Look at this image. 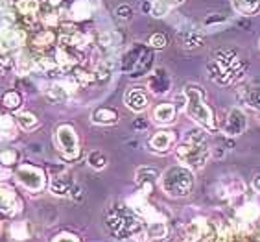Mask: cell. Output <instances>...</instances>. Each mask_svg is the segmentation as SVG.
Returning <instances> with one entry per match:
<instances>
[{
	"label": "cell",
	"mask_w": 260,
	"mask_h": 242,
	"mask_svg": "<svg viewBox=\"0 0 260 242\" xmlns=\"http://www.w3.org/2000/svg\"><path fill=\"white\" fill-rule=\"evenodd\" d=\"M13 65V52L6 50L4 46L0 45V67H11Z\"/></svg>",
	"instance_id": "obj_41"
},
{
	"label": "cell",
	"mask_w": 260,
	"mask_h": 242,
	"mask_svg": "<svg viewBox=\"0 0 260 242\" xmlns=\"http://www.w3.org/2000/svg\"><path fill=\"white\" fill-rule=\"evenodd\" d=\"M227 22H229L227 17H223L221 13H210V15H207L203 24H205V28H214V30H218V28H223Z\"/></svg>",
	"instance_id": "obj_36"
},
{
	"label": "cell",
	"mask_w": 260,
	"mask_h": 242,
	"mask_svg": "<svg viewBox=\"0 0 260 242\" xmlns=\"http://www.w3.org/2000/svg\"><path fill=\"white\" fill-rule=\"evenodd\" d=\"M10 235L15 238V240H26V238L30 237V226H28V222H24V220L13 222L10 227Z\"/></svg>",
	"instance_id": "obj_30"
},
{
	"label": "cell",
	"mask_w": 260,
	"mask_h": 242,
	"mask_svg": "<svg viewBox=\"0 0 260 242\" xmlns=\"http://www.w3.org/2000/svg\"><path fill=\"white\" fill-rule=\"evenodd\" d=\"M41 20H43L46 26H55L57 22H59V19H57V13H55L52 8L48 11H45L43 15H41Z\"/></svg>",
	"instance_id": "obj_42"
},
{
	"label": "cell",
	"mask_w": 260,
	"mask_h": 242,
	"mask_svg": "<svg viewBox=\"0 0 260 242\" xmlns=\"http://www.w3.org/2000/svg\"><path fill=\"white\" fill-rule=\"evenodd\" d=\"M175 107L172 104H159L153 109V120L159 124H172L175 120Z\"/></svg>",
	"instance_id": "obj_21"
},
{
	"label": "cell",
	"mask_w": 260,
	"mask_h": 242,
	"mask_svg": "<svg viewBox=\"0 0 260 242\" xmlns=\"http://www.w3.org/2000/svg\"><path fill=\"white\" fill-rule=\"evenodd\" d=\"M177 41H179L181 46H183V48H186V50H192V48H200V46H203V36H201L200 32H196V30L179 32Z\"/></svg>",
	"instance_id": "obj_19"
},
{
	"label": "cell",
	"mask_w": 260,
	"mask_h": 242,
	"mask_svg": "<svg viewBox=\"0 0 260 242\" xmlns=\"http://www.w3.org/2000/svg\"><path fill=\"white\" fill-rule=\"evenodd\" d=\"M17 26V15L11 13V11H2L0 13V30H8V28H13Z\"/></svg>",
	"instance_id": "obj_38"
},
{
	"label": "cell",
	"mask_w": 260,
	"mask_h": 242,
	"mask_svg": "<svg viewBox=\"0 0 260 242\" xmlns=\"http://www.w3.org/2000/svg\"><path fill=\"white\" fill-rule=\"evenodd\" d=\"M2 104H4L8 109H19L20 104H22V98L17 91H8L2 96Z\"/></svg>",
	"instance_id": "obj_35"
},
{
	"label": "cell",
	"mask_w": 260,
	"mask_h": 242,
	"mask_svg": "<svg viewBox=\"0 0 260 242\" xmlns=\"http://www.w3.org/2000/svg\"><path fill=\"white\" fill-rule=\"evenodd\" d=\"M55 141H57V146L59 152L63 154L65 159L72 161V159H78L80 157V141H78V133L70 124H61L57 130H55Z\"/></svg>",
	"instance_id": "obj_7"
},
{
	"label": "cell",
	"mask_w": 260,
	"mask_h": 242,
	"mask_svg": "<svg viewBox=\"0 0 260 242\" xmlns=\"http://www.w3.org/2000/svg\"><path fill=\"white\" fill-rule=\"evenodd\" d=\"M11 6V2L10 0H0V13H2V11H6L8 10V8H10Z\"/></svg>",
	"instance_id": "obj_49"
},
{
	"label": "cell",
	"mask_w": 260,
	"mask_h": 242,
	"mask_svg": "<svg viewBox=\"0 0 260 242\" xmlns=\"http://www.w3.org/2000/svg\"><path fill=\"white\" fill-rule=\"evenodd\" d=\"M166 235H168V227H166V224L162 220H151L148 229H146V237L150 240H160Z\"/></svg>",
	"instance_id": "obj_24"
},
{
	"label": "cell",
	"mask_w": 260,
	"mask_h": 242,
	"mask_svg": "<svg viewBox=\"0 0 260 242\" xmlns=\"http://www.w3.org/2000/svg\"><path fill=\"white\" fill-rule=\"evenodd\" d=\"M207 69H209L210 78L216 83L227 85V83H233L240 78L242 72L245 71V61L233 48L231 50H218L209 61Z\"/></svg>",
	"instance_id": "obj_1"
},
{
	"label": "cell",
	"mask_w": 260,
	"mask_h": 242,
	"mask_svg": "<svg viewBox=\"0 0 260 242\" xmlns=\"http://www.w3.org/2000/svg\"><path fill=\"white\" fill-rule=\"evenodd\" d=\"M80 61H81V54H80V50H76V48L61 46V48H57V52H55V63H57V67H61L63 71H72Z\"/></svg>",
	"instance_id": "obj_13"
},
{
	"label": "cell",
	"mask_w": 260,
	"mask_h": 242,
	"mask_svg": "<svg viewBox=\"0 0 260 242\" xmlns=\"http://www.w3.org/2000/svg\"><path fill=\"white\" fill-rule=\"evenodd\" d=\"M87 163H89L92 168H96V170H102V168L107 167V156H105L104 152L94 150V152H90V154H89V157H87Z\"/></svg>",
	"instance_id": "obj_33"
},
{
	"label": "cell",
	"mask_w": 260,
	"mask_h": 242,
	"mask_svg": "<svg viewBox=\"0 0 260 242\" xmlns=\"http://www.w3.org/2000/svg\"><path fill=\"white\" fill-rule=\"evenodd\" d=\"M133 128H135V130H139V128H140V130H144V128H146V122H135V124H133Z\"/></svg>",
	"instance_id": "obj_50"
},
{
	"label": "cell",
	"mask_w": 260,
	"mask_h": 242,
	"mask_svg": "<svg viewBox=\"0 0 260 242\" xmlns=\"http://www.w3.org/2000/svg\"><path fill=\"white\" fill-rule=\"evenodd\" d=\"M70 78L76 81V85L78 87H85V85H89L90 81L94 80V76L90 74V72L83 71V69H76V67L70 71Z\"/></svg>",
	"instance_id": "obj_32"
},
{
	"label": "cell",
	"mask_w": 260,
	"mask_h": 242,
	"mask_svg": "<svg viewBox=\"0 0 260 242\" xmlns=\"http://www.w3.org/2000/svg\"><path fill=\"white\" fill-rule=\"evenodd\" d=\"M162 191L172 198H185L194 189V174L188 167H170L160 176Z\"/></svg>",
	"instance_id": "obj_5"
},
{
	"label": "cell",
	"mask_w": 260,
	"mask_h": 242,
	"mask_svg": "<svg viewBox=\"0 0 260 242\" xmlns=\"http://www.w3.org/2000/svg\"><path fill=\"white\" fill-rule=\"evenodd\" d=\"M94 6H98V2H90V0H76L69 10L70 19L72 20H87L90 15H92Z\"/></svg>",
	"instance_id": "obj_16"
},
{
	"label": "cell",
	"mask_w": 260,
	"mask_h": 242,
	"mask_svg": "<svg viewBox=\"0 0 260 242\" xmlns=\"http://www.w3.org/2000/svg\"><path fill=\"white\" fill-rule=\"evenodd\" d=\"M0 135L4 139H13L15 133V120L10 115H0Z\"/></svg>",
	"instance_id": "obj_31"
},
{
	"label": "cell",
	"mask_w": 260,
	"mask_h": 242,
	"mask_svg": "<svg viewBox=\"0 0 260 242\" xmlns=\"http://www.w3.org/2000/svg\"><path fill=\"white\" fill-rule=\"evenodd\" d=\"M52 242H81V240L76 235H72V233H59V235H55Z\"/></svg>",
	"instance_id": "obj_44"
},
{
	"label": "cell",
	"mask_w": 260,
	"mask_h": 242,
	"mask_svg": "<svg viewBox=\"0 0 260 242\" xmlns=\"http://www.w3.org/2000/svg\"><path fill=\"white\" fill-rule=\"evenodd\" d=\"M175 156H177V159L185 167L203 168L210 156V148H209V142H207L205 133L200 130L188 131L185 141L181 142L179 146H177V150H175Z\"/></svg>",
	"instance_id": "obj_2"
},
{
	"label": "cell",
	"mask_w": 260,
	"mask_h": 242,
	"mask_svg": "<svg viewBox=\"0 0 260 242\" xmlns=\"http://www.w3.org/2000/svg\"><path fill=\"white\" fill-rule=\"evenodd\" d=\"M92 122L94 124H102V126H111L118 122V113L111 107H100L92 113Z\"/></svg>",
	"instance_id": "obj_20"
},
{
	"label": "cell",
	"mask_w": 260,
	"mask_h": 242,
	"mask_svg": "<svg viewBox=\"0 0 260 242\" xmlns=\"http://www.w3.org/2000/svg\"><path fill=\"white\" fill-rule=\"evenodd\" d=\"M11 176V172L8 170L6 167H0V182H4V179H8V177Z\"/></svg>",
	"instance_id": "obj_46"
},
{
	"label": "cell",
	"mask_w": 260,
	"mask_h": 242,
	"mask_svg": "<svg viewBox=\"0 0 260 242\" xmlns=\"http://www.w3.org/2000/svg\"><path fill=\"white\" fill-rule=\"evenodd\" d=\"M148 45H150V48L159 50V48H165V46L168 45V39H166L165 34H153V36L150 37V41H148Z\"/></svg>",
	"instance_id": "obj_39"
},
{
	"label": "cell",
	"mask_w": 260,
	"mask_h": 242,
	"mask_svg": "<svg viewBox=\"0 0 260 242\" xmlns=\"http://www.w3.org/2000/svg\"><path fill=\"white\" fill-rule=\"evenodd\" d=\"M175 142V133L174 131H157L155 135L150 139V146L151 150L155 152H168Z\"/></svg>",
	"instance_id": "obj_18"
},
{
	"label": "cell",
	"mask_w": 260,
	"mask_h": 242,
	"mask_svg": "<svg viewBox=\"0 0 260 242\" xmlns=\"http://www.w3.org/2000/svg\"><path fill=\"white\" fill-rule=\"evenodd\" d=\"M124 100H125V106L135 113L144 111L146 107H148V95H146L140 87H133V89H129V91L125 93Z\"/></svg>",
	"instance_id": "obj_15"
},
{
	"label": "cell",
	"mask_w": 260,
	"mask_h": 242,
	"mask_svg": "<svg viewBox=\"0 0 260 242\" xmlns=\"http://www.w3.org/2000/svg\"><path fill=\"white\" fill-rule=\"evenodd\" d=\"M39 0H17V11L24 17H34L39 11Z\"/></svg>",
	"instance_id": "obj_28"
},
{
	"label": "cell",
	"mask_w": 260,
	"mask_h": 242,
	"mask_svg": "<svg viewBox=\"0 0 260 242\" xmlns=\"http://www.w3.org/2000/svg\"><path fill=\"white\" fill-rule=\"evenodd\" d=\"M17 159H19V154H17V150H13V148H6V150L0 152V163H2L4 167L15 165Z\"/></svg>",
	"instance_id": "obj_37"
},
{
	"label": "cell",
	"mask_w": 260,
	"mask_h": 242,
	"mask_svg": "<svg viewBox=\"0 0 260 242\" xmlns=\"http://www.w3.org/2000/svg\"><path fill=\"white\" fill-rule=\"evenodd\" d=\"M151 63H153V54H151L150 48L140 45V43H135L122 56L120 69L124 72H127L131 78H139V76H144L146 72L150 71Z\"/></svg>",
	"instance_id": "obj_6"
},
{
	"label": "cell",
	"mask_w": 260,
	"mask_h": 242,
	"mask_svg": "<svg viewBox=\"0 0 260 242\" xmlns=\"http://www.w3.org/2000/svg\"><path fill=\"white\" fill-rule=\"evenodd\" d=\"M17 179L22 187H26L31 192H39L45 189L46 177L43 168L35 167V165H20L17 168Z\"/></svg>",
	"instance_id": "obj_8"
},
{
	"label": "cell",
	"mask_w": 260,
	"mask_h": 242,
	"mask_svg": "<svg viewBox=\"0 0 260 242\" xmlns=\"http://www.w3.org/2000/svg\"><path fill=\"white\" fill-rule=\"evenodd\" d=\"M74 202H81L83 200V189H81L80 185H74L72 189H70V194H69Z\"/></svg>",
	"instance_id": "obj_45"
},
{
	"label": "cell",
	"mask_w": 260,
	"mask_h": 242,
	"mask_svg": "<svg viewBox=\"0 0 260 242\" xmlns=\"http://www.w3.org/2000/svg\"><path fill=\"white\" fill-rule=\"evenodd\" d=\"M122 37L116 34V32H102L100 36H98V45H100V48H104V50H113V48H116V46L120 45Z\"/></svg>",
	"instance_id": "obj_25"
},
{
	"label": "cell",
	"mask_w": 260,
	"mask_h": 242,
	"mask_svg": "<svg viewBox=\"0 0 260 242\" xmlns=\"http://www.w3.org/2000/svg\"><path fill=\"white\" fill-rule=\"evenodd\" d=\"M253 189H255V192H258L260 194V176L253 177Z\"/></svg>",
	"instance_id": "obj_48"
},
{
	"label": "cell",
	"mask_w": 260,
	"mask_h": 242,
	"mask_svg": "<svg viewBox=\"0 0 260 242\" xmlns=\"http://www.w3.org/2000/svg\"><path fill=\"white\" fill-rule=\"evenodd\" d=\"M105 222L116 238H129L142 233V222L133 209L125 205H113L105 215Z\"/></svg>",
	"instance_id": "obj_3"
},
{
	"label": "cell",
	"mask_w": 260,
	"mask_h": 242,
	"mask_svg": "<svg viewBox=\"0 0 260 242\" xmlns=\"http://www.w3.org/2000/svg\"><path fill=\"white\" fill-rule=\"evenodd\" d=\"M148 87L153 95H165V93L170 91L172 87V78L168 74L166 69H155L153 74H151L150 81H148Z\"/></svg>",
	"instance_id": "obj_14"
},
{
	"label": "cell",
	"mask_w": 260,
	"mask_h": 242,
	"mask_svg": "<svg viewBox=\"0 0 260 242\" xmlns=\"http://www.w3.org/2000/svg\"><path fill=\"white\" fill-rule=\"evenodd\" d=\"M168 11H170V8H168L162 0H155V2L151 4V15L153 17H165Z\"/></svg>",
	"instance_id": "obj_40"
},
{
	"label": "cell",
	"mask_w": 260,
	"mask_h": 242,
	"mask_svg": "<svg viewBox=\"0 0 260 242\" xmlns=\"http://www.w3.org/2000/svg\"><path fill=\"white\" fill-rule=\"evenodd\" d=\"M22 211V200L10 185L0 183V213L4 217H17Z\"/></svg>",
	"instance_id": "obj_9"
},
{
	"label": "cell",
	"mask_w": 260,
	"mask_h": 242,
	"mask_svg": "<svg viewBox=\"0 0 260 242\" xmlns=\"http://www.w3.org/2000/svg\"><path fill=\"white\" fill-rule=\"evenodd\" d=\"M186 98V113L192 120L198 122L200 126H203L209 131H216V120H214V113L207 106L205 102V93L200 85H186L185 91H183Z\"/></svg>",
	"instance_id": "obj_4"
},
{
	"label": "cell",
	"mask_w": 260,
	"mask_h": 242,
	"mask_svg": "<svg viewBox=\"0 0 260 242\" xmlns=\"http://www.w3.org/2000/svg\"><path fill=\"white\" fill-rule=\"evenodd\" d=\"M72 187H74V182H72L70 174L63 167H61V170H57V172L52 174L50 191L54 192L55 196H69Z\"/></svg>",
	"instance_id": "obj_12"
},
{
	"label": "cell",
	"mask_w": 260,
	"mask_h": 242,
	"mask_svg": "<svg viewBox=\"0 0 260 242\" xmlns=\"http://www.w3.org/2000/svg\"><path fill=\"white\" fill-rule=\"evenodd\" d=\"M59 2H61V0H48V4H50V6H57Z\"/></svg>",
	"instance_id": "obj_51"
},
{
	"label": "cell",
	"mask_w": 260,
	"mask_h": 242,
	"mask_svg": "<svg viewBox=\"0 0 260 242\" xmlns=\"http://www.w3.org/2000/svg\"><path fill=\"white\" fill-rule=\"evenodd\" d=\"M17 124H19L22 130L30 131L39 126V120H37V116L31 111H20L19 115H17Z\"/></svg>",
	"instance_id": "obj_29"
},
{
	"label": "cell",
	"mask_w": 260,
	"mask_h": 242,
	"mask_svg": "<svg viewBox=\"0 0 260 242\" xmlns=\"http://www.w3.org/2000/svg\"><path fill=\"white\" fill-rule=\"evenodd\" d=\"M35 71L39 72H52L57 67V63H55V59H50V57L46 56H35Z\"/></svg>",
	"instance_id": "obj_34"
},
{
	"label": "cell",
	"mask_w": 260,
	"mask_h": 242,
	"mask_svg": "<svg viewBox=\"0 0 260 242\" xmlns=\"http://www.w3.org/2000/svg\"><path fill=\"white\" fill-rule=\"evenodd\" d=\"M26 43V32L19 26L8 28V30H0V45L4 46L6 50L15 52Z\"/></svg>",
	"instance_id": "obj_11"
},
{
	"label": "cell",
	"mask_w": 260,
	"mask_h": 242,
	"mask_svg": "<svg viewBox=\"0 0 260 242\" xmlns=\"http://www.w3.org/2000/svg\"><path fill=\"white\" fill-rule=\"evenodd\" d=\"M162 2H165V4L168 6V8H170V10H172L174 6H179L181 2H183V0H162Z\"/></svg>",
	"instance_id": "obj_47"
},
{
	"label": "cell",
	"mask_w": 260,
	"mask_h": 242,
	"mask_svg": "<svg viewBox=\"0 0 260 242\" xmlns=\"http://www.w3.org/2000/svg\"><path fill=\"white\" fill-rule=\"evenodd\" d=\"M245 128H247V116H245V113L242 111L240 107H233L225 115V120H223V126H221L223 133L227 137H236L244 133Z\"/></svg>",
	"instance_id": "obj_10"
},
{
	"label": "cell",
	"mask_w": 260,
	"mask_h": 242,
	"mask_svg": "<svg viewBox=\"0 0 260 242\" xmlns=\"http://www.w3.org/2000/svg\"><path fill=\"white\" fill-rule=\"evenodd\" d=\"M242 98H244V102L249 107L260 111V87H256V85L245 87L244 93H242Z\"/></svg>",
	"instance_id": "obj_27"
},
{
	"label": "cell",
	"mask_w": 260,
	"mask_h": 242,
	"mask_svg": "<svg viewBox=\"0 0 260 242\" xmlns=\"http://www.w3.org/2000/svg\"><path fill=\"white\" fill-rule=\"evenodd\" d=\"M55 34L52 30H41L34 36V48L35 50H45L48 46L54 45Z\"/></svg>",
	"instance_id": "obj_23"
},
{
	"label": "cell",
	"mask_w": 260,
	"mask_h": 242,
	"mask_svg": "<svg viewBox=\"0 0 260 242\" xmlns=\"http://www.w3.org/2000/svg\"><path fill=\"white\" fill-rule=\"evenodd\" d=\"M15 71L17 74L20 76H28L31 71H35V59L31 54H22V56H19V59H17L15 63Z\"/></svg>",
	"instance_id": "obj_26"
},
{
	"label": "cell",
	"mask_w": 260,
	"mask_h": 242,
	"mask_svg": "<svg viewBox=\"0 0 260 242\" xmlns=\"http://www.w3.org/2000/svg\"><path fill=\"white\" fill-rule=\"evenodd\" d=\"M233 8L236 13L244 17H251L260 11V0H233Z\"/></svg>",
	"instance_id": "obj_22"
},
{
	"label": "cell",
	"mask_w": 260,
	"mask_h": 242,
	"mask_svg": "<svg viewBox=\"0 0 260 242\" xmlns=\"http://www.w3.org/2000/svg\"><path fill=\"white\" fill-rule=\"evenodd\" d=\"M116 17L120 20H131V17H133V10H131L129 6H125V4H122V6H118L116 8Z\"/></svg>",
	"instance_id": "obj_43"
},
{
	"label": "cell",
	"mask_w": 260,
	"mask_h": 242,
	"mask_svg": "<svg viewBox=\"0 0 260 242\" xmlns=\"http://www.w3.org/2000/svg\"><path fill=\"white\" fill-rule=\"evenodd\" d=\"M157 177H159V172L155 168L142 167L137 170V183L142 189V194H150L151 189H153V183L157 182Z\"/></svg>",
	"instance_id": "obj_17"
}]
</instances>
